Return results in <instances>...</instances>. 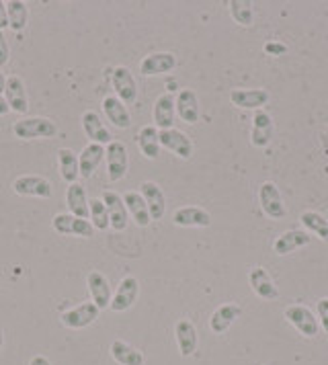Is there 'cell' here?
I'll use <instances>...</instances> for the list:
<instances>
[{"mask_svg": "<svg viewBox=\"0 0 328 365\" xmlns=\"http://www.w3.org/2000/svg\"><path fill=\"white\" fill-rule=\"evenodd\" d=\"M273 130H275V123H273V117L269 115L267 111H255L252 117V130H250V144L255 148H265L269 146L271 138H273Z\"/></svg>", "mask_w": 328, "mask_h": 365, "instance_id": "cell-20", "label": "cell"}, {"mask_svg": "<svg viewBox=\"0 0 328 365\" xmlns=\"http://www.w3.org/2000/svg\"><path fill=\"white\" fill-rule=\"evenodd\" d=\"M109 353L119 365H144V361H146V357H144V353L140 349L131 347L130 343L119 341V339L111 343Z\"/></svg>", "mask_w": 328, "mask_h": 365, "instance_id": "cell-31", "label": "cell"}, {"mask_svg": "<svg viewBox=\"0 0 328 365\" xmlns=\"http://www.w3.org/2000/svg\"><path fill=\"white\" fill-rule=\"evenodd\" d=\"M327 220H328V214H327Z\"/></svg>", "mask_w": 328, "mask_h": 365, "instance_id": "cell-45", "label": "cell"}, {"mask_svg": "<svg viewBox=\"0 0 328 365\" xmlns=\"http://www.w3.org/2000/svg\"><path fill=\"white\" fill-rule=\"evenodd\" d=\"M4 84H6V76H4V72L0 70V93H4Z\"/></svg>", "mask_w": 328, "mask_h": 365, "instance_id": "cell-43", "label": "cell"}, {"mask_svg": "<svg viewBox=\"0 0 328 365\" xmlns=\"http://www.w3.org/2000/svg\"><path fill=\"white\" fill-rule=\"evenodd\" d=\"M13 133L19 140H49L56 138L58 128L48 117H21L13 123Z\"/></svg>", "mask_w": 328, "mask_h": 365, "instance_id": "cell-1", "label": "cell"}, {"mask_svg": "<svg viewBox=\"0 0 328 365\" xmlns=\"http://www.w3.org/2000/svg\"><path fill=\"white\" fill-rule=\"evenodd\" d=\"M58 168H60V177L64 179L68 185L78 182L81 177V168H78V156L70 148L58 150Z\"/></svg>", "mask_w": 328, "mask_h": 365, "instance_id": "cell-32", "label": "cell"}, {"mask_svg": "<svg viewBox=\"0 0 328 365\" xmlns=\"http://www.w3.org/2000/svg\"><path fill=\"white\" fill-rule=\"evenodd\" d=\"M259 203H261L262 214L267 217H271V220H281L287 214L283 197L279 193V187L273 181L262 182L261 187H259Z\"/></svg>", "mask_w": 328, "mask_h": 365, "instance_id": "cell-8", "label": "cell"}, {"mask_svg": "<svg viewBox=\"0 0 328 365\" xmlns=\"http://www.w3.org/2000/svg\"><path fill=\"white\" fill-rule=\"evenodd\" d=\"M98 316H101L98 306L93 302V299H88V302H82V304H78V306H74V308H70V310L62 312V316H60V322L64 324L66 329L81 331V329L91 327L93 322H97Z\"/></svg>", "mask_w": 328, "mask_h": 365, "instance_id": "cell-3", "label": "cell"}, {"mask_svg": "<svg viewBox=\"0 0 328 365\" xmlns=\"http://www.w3.org/2000/svg\"><path fill=\"white\" fill-rule=\"evenodd\" d=\"M51 226L53 230L62 236H78V238H93L95 228L88 220H82V217L72 216V214H56L51 220Z\"/></svg>", "mask_w": 328, "mask_h": 365, "instance_id": "cell-7", "label": "cell"}, {"mask_svg": "<svg viewBox=\"0 0 328 365\" xmlns=\"http://www.w3.org/2000/svg\"><path fill=\"white\" fill-rule=\"evenodd\" d=\"M103 113L107 117V121L115 125V128H119V130H128L131 125V115L130 111H128V105L123 103V101H119L115 95H109V97H105L103 99Z\"/></svg>", "mask_w": 328, "mask_h": 365, "instance_id": "cell-23", "label": "cell"}, {"mask_svg": "<svg viewBox=\"0 0 328 365\" xmlns=\"http://www.w3.org/2000/svg\"><path fill=\"white\" fill-rule=\"evenodd\" d=\"M265 50H267V51H279V53H283V51H285V46H271V43H267V46H265Z\"/></svg>", "mask_w": 328, "mask_h": 365, "instance_id": "cell-42", "label": "cell"}, {"mask_svg": "<svg viewBox=\"0 0 328 365\" xmlns=\"http://www.w3.org/2000/svg\"><path fill=\"white\" fill-rule=\"evenodd\" d=\"M269 99H271V95L265 88H232V93H230V101L234 107L250 109V111H261L269 103Z\"/></svg>", "mask_w": 328, "mask_h": 365, "instance_id": "cell-14", "label": "cell"}, {"mask_svg": "<svg viewBox=\"0 0 328 365\" xmlns=\"http://www.w3.org/2000/svg\"><path fill=\"white\" fill-rule=\"evenodd\" d=\"M6 113H11V109H9V105H6L4 95L0 93V115H6Z\"/></svg>", "mask_w": 328, "mask_h": 365, "instance_id": "cell-41", "label": "cell"}, {"mask_svg": "<svg viewBox=\"0 0 328 365\" xmlns=\"http://www.w3.org/2000/svg\"><path fill=\"white\" fill-rule=\"evenodd\" d=\"M175 109H177V115L180 117V121L195 125L199 121V115H201L195 91L193 88H180L179 95L175 97Z\"/></svg>", "mask_w": 328, "mask_h": 365, "instance_id": "cell-19", "label": "cell"}, {"mask_svg": "<svg viewBox=\"0 0 328 365\" xmlns=\"http://www.w3.org/2000/svg\"><path fill=\"white\" fill-rule=\"evenodd\" d=\"M88 222L93 224L95 230H101V232L111 228L109 212H107V207H105V203H103L101 197H93V200L88 201Z\"/></svg>", "mask_w": 328, "mask_h": 365, "instance_id": "cell-34", "label": "cell"}, {"mask_svg": "<svg viewBox=\"0 0 328 365\" xmlns=\"http://www.w3.org/2000/svg\"><path fill=\"white\" fill-rule=\"evenodd\" d=\"M158 138H160V146L163 148L177 154L183 160H189L193 156V142H191V138L185 132L177 130V128L158 132Z\"/></svg>", "mask_w": 328, "mask_h": 365, "instance_id": "cell-12", "label": "cell"}, {"mask_svg": "<svg viewBox=\"0 0 328 365\" xmlns=\"http://www.w3.org/2000/svg\"><path fill=\"white\" fill-rule=\"evenodd\" d=\"M2 347H4V332L0 331V351H2Z\"/></svg>", "mask_w": 328, "mask_h": 365, "instance_id": "cell-44", "label": "cell"}, {"mask_svg": "<svg viewBox=\"0 0 328 365\" xmlns=\"http://www.w3.org/2000/svg\"><path fill=\"white\" fill-rule=\"evenodd\" d=\"M105 165H107V177L111 182H119L125 179L130 168V156L123 142L113 140L109 146H105Z\"/></svg>", "mask_w": 328, "mask_h": 365, "instance_id": "cell-2", "label": "cell"}, {"mask_svg": "<svg viewBox=\"0 0 328 365\" xmlns=\"http://www.w3.org/2000/svg\"><path fill=\"white\" fill-rule=\"evenodd\" d=\"M88 195L86 189L82 187L81 182H72L66 189V205H68V214L72 216L88 220Z\"/></svg>", "mask_w": 328, "mask_h": 365, "instance_id": "cell-26", "label": "cell"}, {"mask_svg": "<svg viewBox=\"0 0 328 365\" xmlns=\"http://www.w3.org/2000/svg\"><path fill=\"white\" fill-rule=\"evenodd\" d=\"M29 365H51V364H49L48 357H43V355H35V357H31Z\"/></svg>", "mask_w": 328, "mask_h": 365, "instance_id": "cell-40", "label": "cell"}, {"mask_svg": "<svg viewBox=\"0 0 328 365\" xmlns=\"http://www.w3.org/2000/svg\"><path fill=\"white\" fill-rule=\"evenodd\" d=\"M248 283L250 289L262 299H277L279 287L277 283L273 282V277L269 275V271L265 267H252L248 273Z\"/></svg>", "mask_w": 328, "mask_h": 365, "instance_id": "cell-17", "label": "cell"}, {"mask_svg": "<svg viewBox=\"0 0 328 365\" xmlns=\"http://www.w3.org/2000/svg\"><path fill=\"white\" fill-rule=\"evenodd\" d=\"M230 15L232 19L242 25V27H250L255 21V4L248 0H230Z\"/></svg>", "mask_w": 328, "mask_h": 365, "instance_id": "cell-36", "label": "cell"}, {"mask_svg": "<svg viewBox=\"0 0 328 365\" xmlns=\"http://www.w3.org/2000/svg\"><path fill=\"white\" fill-rule=\"evenodd\" d=\"M299 222L304 224L306 232H314L318 238L328 240V220L327 216L318 214V212H304L299 216Z\"/></svg>", "mask_w": 328, "mask_h": 365, "instance_id": "cell-35", "label": "cell"}, {"mask_svg": "<svg viewBox=\"0 0 328 365\" xmlns=\"http://www.w3.org/2000/svg\"><path fill=\"white\" fill-rule=\"evenodd\" d=\"M285 318H287V322H292L297 331L302 332L304 336H316L318 332H320V320L314 316L308 306H302V304H292V306H287L285 308Z\"/></svg>", "mask_w": 328, "mask_h": 365, "instance_id": "cell-5", "label": "cell"}, {"mask_svg": "<svg viewBox=\"0 0 328 365\" xmlns=\"http://www.w3.org/2000/svg\"><path fill=\"white\" fill-rule=\"evenodd\" d=\"M9 60H11V48H9V41H6L4 31H0V68L6 66Z\"/></svg>", "mask_w": 328, "mask_h": 365, "instance_id": "cell-38", "label": "cell"}, {"mask_svg": "<svg viewBox=\"0 0 328 365\" xmlns=\"http://www.w3.org/2000/svg\"><path fill=\"white\" fill-rule=\"evenodd\" d=\"M111 84H113L115 97L119 101H123L125 105H131L138 99V83L131 74V70L128 66H117L113 70L111 76Z\"/></svg>", "mask_w": 328, "mask_h": 365, "instance_id": "cell-11", "label": "cell"}, {"mask_svg": "<svg viewBox=\"0 0 328 365\" xmlns=\"http://www.w3.org/2000/svg\"><path fill=\"white\" fill-rule=\"evenodd\" d=\"M177 68V56L170 51H154L148 53L146 58L140 62V72L144 76H160L168 74Z\"/></svg>", "mask_w": 328, "mask_h": 365, "instance_id": "cell-15", "label": "cell"}, {"mask_svg": "<svg viewBox=\"0 0 328 365\" xmlns=\"http://www.w3.org/2000/svg\"><path fill=\"white\" fill-rule=\"evenodd\" d=\"M121 197H123V203H125V207H128V214H130L131 220H133L140 228L150 226L152 217H150V212H148V205L146 201H144V197H142V193H140V191H128V193H123Z\"/></svg>", "mask_w": 328, "mask_h": 365, "instance_id": "cell-28", "label": "cell"}, {"mask_svg": "<svg viewBox=\"0 0 328 365\" xmlns=\"http://www.w3.org/2000/svg\"><path fill=\"white\" fill-rule=\"evenodd\" d=\"M138 296H140V282L135 277L128 275V277H123L119 282V285H117L109 308L113 312H125V310H130L131 306L135 304Z\"/></svg>", "mask_w": 328, "mask_h": 365, "instance_id": "cell-13", "label": "cell"}, {"mask_svg": "<svg viewBox=\"0 0 328 365\" xmlns=\"http://www.w3.org/2000/svg\"><path fill=\"white\" fill-rule=\"evenodd\" d=\"M316 310H318V318H320V327H322L324 332L328 334V298L318 299Z\"/></svg>", "mask_w": 328, "mask_h": 365, "instance_id": "cell-37", "label": "cell"}, {"mask_svg": "<svg viewBox=\"0 0 328 365\" xmlns=\"http://www.w3.org/2000/svg\"><path fill=\"white\" fill-rule=\"evenodd\" d=\"M101 200L105 203L107 212H109V224H111V230L115 232H123L130 224V214H128V207L123 203V197L119 193H115L111 189H105Z\"/></svg>", "mask_w": 328, "mask_h": 365, "instance_id": "cell-10", "label": "cell"}, {"mask_svg": "<svg viewBox=\"0 0 328 365\" xmlns=\"http://www.w3.org/2000/svg\"><path fill=\"white\" fill-rule=\"evenodd\" d=\"M135 142H138V148L140 152L150 158V160H156L160 156V138H158V130L154 125H144L138 135H135Z\"/></svg>", "mask_w": 328, "mask_h": 365, "instance_id": "cell-30", "label": "cell"}, {"mask_svg": "<svg viewBox=\"0 0 328 365\" xmlns=\"http://www.w3.org/2000/svg\"><path fill=\"white\" fill-rule=\"evenodd\" d=\"M82 132L86 133V138L91 140V144H101V146H109L113 142V135L109 132V128L105 125L103 117L98 111H84L81 117Z\"/></svg>", "mask_w": 328, "mask_h": 365, "instance_id": "cell-9", "label": "cell"}, {"mask_svg": "<svg viewBox=\"0 0 328 365\" xmlns=\"http://www.w3.org/2000/svg\"><path fill=\"white\" fill-rule=\"evenodd\" d=\"M240 314H242V308L240 306H236V304H224L210 318V329H212L213 334H224L236 322V318H240Z\"/></svg>", "mask_w": 328, "mask_h": 365, "instance_id": "cell-29", "label": "cell"}, {"mask_svg": "<svg viewBox=\"0 0 328 365\" xmlns=\"http://www.w3.org/2000/svg\"><path fill=\"white\" fill-rule=\"evenodd\" d=\"M9 27V15H6V2L0 0V31Z\"/></svg>", "mask_w": 328, "mask_h": 365, "instance_id": "cell-39", "label": "cell"}, {"mask_svg": "<svg viewBox=\"0 0 328 365\" xmlns=\"http://www.w3.org/2000/svg\"><path fill=\"white\" fill-rule=\"evenodd\" d=\"M103 160H105V146L88 142L78 154V168H81L82 179H91Z\"/></svg>", "mask_w": 328, "mask_h": 365, "instance_id": "cell-24", "label": "cell"}, {"mask_svg": "<svg viewBox=\"0 0 328 365\" xmlns=\"http://www.w3.org/2000/svg\"><path fill=\"white\" fill-rule=\"evenodd\" d=\"M175 97L170 93H164L160 95L156 103H154V111H152V117H154V128L158 132L163 130H173L175 128Z\"/></svg>", "mask_w": 328, "mask_h": 365, "instance_id": "cell-21", "label": "cell"}, {"mask_svg": "<svg viewBox=\"0 0 328 365\" xmlns=\"http://www.w3.org/2000/svg\"><path fill=\"white\" fill-rule=\"evenodd\" d=\"M173 224L180 226V228H207L212 224V216L203 207L185 205L173 214Z\"/></svg>", "mask_w": 328, "mask_h": 365, "instance_id": "cell-16", "label": "cell"}, {"mask_svg": "<svg viewBox=\"0 0 328 365\" xmlns=\"http://www.w3.org/2000/svg\"><path fill=\"white\" fill-rule=\"evenodd\" d=\"M6 15H9V27L21 34L25 31L27 23H29V6L27 2H21V0H9L6 2Z\"/></svg>", "mask_w": 328, "mask_h": 365, "instance_id": "cell-33", "label": "cell"}, {"mask_svg": "<svg viewBox=\"0 0 328 365\" xmlns=\"http://www.w3.org/2000/svg\"><path fill=\"white\" fill-rule=\"evenodd\" d=\"M13 191L19 197H37V200H49L53 193L51 182L41 175H25L13 182Z\"/></svg>", "mask_w": 328, "mask_h": 365, "instance_id": "cell-4", "label": "cell"}, {"mask_svg": "<svg viewBox=\"0 0 328 365\" xmlns=\"http://www.w3.org/2000/svg\"><path fill=\"white\" fill-rule=\"evenodd\" d=\"M86 285H88V292H91V299L97 304L98 310H105V308L111 306V298H113L111 283L101 271H91L86 275Z\"/></svg>", "mask_w": 328, "mask_h": 365, "instance_id": "cell-18", "label": "cell"}, {"mask_svg": "<svg viewBox=\"0 0 328 365\" xmlns=\"http://www.w3.org/2000/svg\"><path fill=\"white\" fill-rule=\"evenodd\" d=\"M310 242V232H306V230H287V232L281 234L277 240L273 242V252L279 255V257H285V255L302 249V247H308Z\"/></svg>", "mask_w": 328, "mask_h": 365, "instance_id": "cell-25", "label": "cell"}, {"mask_svg": "<svg viewBox=\"0 0 328 365\" xmlns=\"http://www.w3.org/2000/svg\"><path fill=\"white\" fill-rule=\"evenodd\" d=\"M140 193L146 201L148 212H150V217L152 220H163L164 214H166V197H164V191L152 181H144L140 185Z\"/></svg>", "mask_w": 328, "mask_h": 365, "instance_id": "cell-22", "label": "cell"}, {"mask_svg": "<svg viewBox=\"0 0 328 365\" xmlns=\"http://www.w3.org/2000/svg\"><path fill=\"white\" fill-rule=\"evenodd\" d=\"M4 99H6V105L13 113H19V115H27L29 113V97H27V88H25V83L21 76L16 74H11L6 76V84H4Z\"/></svg>", "mask_w": 328, "mask_h": 365, "instance_id": "cell-6", "label": "cell"}, {"mask_svg": "<svg viewBox=\"0 0 328 365\" xmlns=\"http://www.w3.org/2000/svg\"><path fill=\"white\" fill-rule=\"evenodd\" d=\"M175 336H177V345L183 357H191L197 351V329L195 324L187 318H180L175 324Z\"/></svg>", "mask_w": 328, "mask_h": 365, "instance_id": "cell-27", "label": "cell"}]
</instances>
